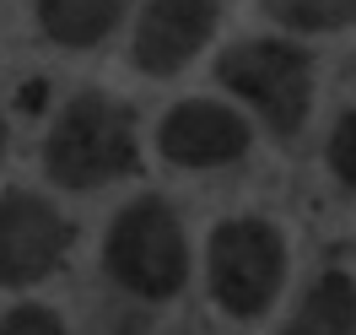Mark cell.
<instances>
[{"label": "cell", "mask_w": 356, "mask_h": 335, "mask_svg": "<svg viewBox=\"0 0 356 335\" xmlns=\"http://www.w3.org/2000/svg\"><path fill=\"white\" fill-rule=\"evenodd\" d=\"M281 335H356V281L346 270H324L302 292Z\"/></svg>", "instance_id": "cell-8"}, {"label": "cell", "mask_w": 356, "mask_h": 335, "mask_svg": "<svg viewBox=\"0 0 356 335\" xmlns=\"http://www.w3.org/2000/svg\"><path fill=\"white\" fill-rule=\"evenodd\" d=\"M265 17L291 33H340L356 22V0H270Z\"/></svg>", "instance_id": "cell-10"}, {"label": "cell", "mask_w": 356, "mask_h": 335, "mask_svg": "<svg viewBox=\"0 0 356 335\" xmlns=\"http://www.w3.org/2000/svg\"><path fill=\"white\" fill-rule=\"evenodd\" d=\"M124 22L119 0H44L38 6V33L60 49H92Z\"/></svg>", "instance_id": "cell-9"}, {"label": "cell", "mask_w": 356, "mask_h": 335, "mask_svg": "<svg viewBox=\"0 0 356 335\" xmlns=\"http://www.w3.org/2000/svg\"><path fill=\"white\" fill-rule=\"evenodd\" d=\"M70 254L65 211L38 189H6L0 195V287H33L60 270Z\"/></svg>", "instance_id": "cell-5"}, {"label": "cell", "mask_w": 356, "mask_h": 335, "mask_svg": "<svg viewBox=\"0 0 356 335\" xmlns=\"http://www.w3.org/2000/svg\"><path fill=\"white\" fill-rule=\"evenodd\" d=\"M0 335H65V325L44 303H22V309L0 313Z\"/></svg>", "instance_id": "cell-12"}, {"label": "cell", "mask_w": 356, "mask_h": 335, "mask_svg": "<svg viewBox=\"0 0 356 335\" xmlns=\"http://www.w3.org/2000/svg\"><path fill=\"white\" fill-rule=\"evenodd\" d=\"M103 265L124 292L146 303H168L189 281V238L178 211L162 195H140L108 222L103 238Z\"/></svg>", "instance_id": "cell-2"}, {"label": "cell", "mask_w": 356, "mask_h": 335, "mask_svg": "<svg viewBox=\"0 0 356 335\" xmlns=\"http://www.w3.org/2000/svg\"><path fill=\"white\" fill-rule=\"evenodd\" d=\"M216 22H222V11L211 0H156V6H140L135 33H130V65L140 76H178L216 38Z\"/></svg>", "instance_id": "cell-7"}, {"label": "cell", "mask_w": 356, "mask_h": 335, "mask_svg": "<svg viewBox=\"0 0 356 335\" xmlns=\"http://www.w3.org/2000/svg\"><path fill=\"white\" fill-rule=\"evenodd\" d=\"M216 81L291 141L313 114V54L291 38H238L216 54Z\"/></svg>", "instance_id": "cell-4"}, {"label": "cell", "mask_w": 356, "mask_h": 335, "mask_svg": "<svg viewBox=\"0 0 356 335\" xmlns=\"http://www.w3.org/2000/svg\"><path fill=\"white\" fill-rule=\"evenodd\" d=\"M330 173L356 195V109H346L330 130Z\"/></svg>", "instance_id": "cell-11"}, {"label": "cell", "mask_w": 356, "mask_h": 335, "mask_svg": "<svg viewBox=\"0 0 356 335\" xmlns=\"http://www.w3.org/2000/svg\"><path fill=\"white\" fill-rule=\"evenodd\" d=\"M211 303L232 319H265L286 287V238L265 217H227L205 244Z\"/></svg>", "instance_id": "cell-3"}, {"label": "cell", "mask_w": 356, "mask_h": 335, "mask_svg": "<svg viewBox=\"0 0 356 335\" xmlns=\"http://www.w3.org/2000/svg\"><path fill=\"white\" fill-rule=\"evenodd\" d=\"M6 152H11V135H6V119H0V162H6Z\"/></svg>", "instance_id": "cell-13"}, {"label": "cell", "mask_w": 356, "mask_h": 335, "mask_svg": "<svg viewBox=\"0 0 356 335\" xmlns=\"http://www.w3.org/2000/svg\"><path fill=\"white\" fill-rule=\"evenodd\" d=\"M140 168L135 146V114L113 92H76L65 109L54 114L44 141V173L60 189H103L119 184Z\"/></svg>", "instance_id": "cell-1"}, {"label": "cell", "mask_w": 356, "mask_h": 335, "mask_svg": "<svg viewBox=\"0 0 356 335\" xmlns=\"http://www.w3.org/2000/svg\"><path fill=\"white\" fill-rule=\"evenodd\" d=\"M254 146V125H248L238 109H227V103H211V98H189V103H178V109L162 114V125H156V152L162 162H173V168H227V162H238L248 157Z\"/></svg>", "instance_id": "cell-6"}]
</instances>
